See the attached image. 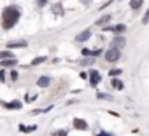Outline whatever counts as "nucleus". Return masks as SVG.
Returning <instances> with one entry per match:
<instances>
[{
	"instance_id": "19",
	"label": "nucleus",
	"mask_w": 149,
	"mask_h": 136,
	"mask_svg": "<svg viewBox=\"0 0 149 136\" xmlns=\"http://www.w3.org/2000/svg\"><path fill=\"white\" fill-rule=\"evenodd\" d=\"M97 98H102V100H112V96L104 94V93H97Z\"/></svg>"
},
{
	"instance_id": "10",
	"label": "nucleus",
	"mask_w": 149,
	"mask_h": 136,
	"mask_svg": "<svg viewBox=\"0 0 149 136\" xmlns=\"http://www.w3.org/2000/svg\"><path fill=\"white\" fill-rule=\"evenodd\" d=\"M49 82H51V80H49V77H40V79L37 80V84H39L40 87H47V86H49Z\"/></svg>"
},
{
	"instance_id": "25",
	"label": "nucleus",
	"mask_w": 149,
	"mask_h": 136,
	"mask_svg": "<svg viewBox=\"0 0 149 136\" xmlns=\"http://www.w3.org/2000/svg\"><path fill=\"white\" fill-rule=\"evenodd\" d=\"M97 136H112V134H107V133H97Z\"/></svg>"
},
{
	"instance_id": "23",
	"label": "nucleus",
	"mask_w": 149,
	"mask_h": 136,
	"mask_svg": "<svg viewBox=\"0 0 149 136\" xmlns=\"http://www.w3.org/2000/svg\"><path fill=\"white\" fill-rule=\"evenodd\" d=\"M142 23H149V9H147V12H146V16H144Z\"/></svg>"
},
{
	"instance_id": "3",
	"label": "nucleus",
	"mask_w": 149,
	"mask_h": 136,
	"mask_svg": "<svg viewBox=\"0 0 149 136\" xmlns=\"http://www.w3.org/2000/svg\"><path fill=\"white\" fill-rule=\"evenodd\" d=\"M0 103H2V106H6L7 110H19L21 108V101H18V100L9 101V103H6V101H0Z\"/></svg>"
},
{
	"instance_id": "7",
	"label": "nucleus",
	"mask_w": 149,
	"mask_h": 136,
	"mask_svg": "<svg viewBox=\"0 0 149 136\" xmlns=\"http://www.w3.org/2000/svg\"><path fill=\"white\" fill-rule=\"evenodd\" d=\"M90 35H91V32H90V30L81 32V33L77 35V42H84V40H88V38H90Z\"/></svg>"
},
{
	"instance_id": "2",
	"label": "nucleus",
	"mask_w": 149,
	"mask_h": 136,
	"mask_svg": "<svg viewBox=\"0 0 149 136\" xmlns=\"http://www.w3.org/2000/svg\"><path fill=\"white\" fill-rule=\"evenodd\" d=\"M105 59L111 61V63H112V61H118V59H119V49H118V47H111V49L105 52Z\"/></svg>"
},
{
	"instance_id": "9",
	"label": "nucleus",
	"mask_w": 149,
	"mask_h": 136,
	"mask_svg": "<svg viewBox=\"0 0 149 136\" xmlns=\"http://www.w3.org/2000/svg\"><path fill=\"white\" fill-rule=\"evenodd\" d=\"M142 4H144V0H130V7H132L133 11L140 9V7H142Z\"/></svg>"
},
{
	"instance_id": "15",
	"label": "nucleus",
	"mask_w": 149,
	"mask_h": 136,
	"mask_svg": "<svg viewBox=\"0 0 149 136\" xmlns=\"http://www.w3.org/2000/svg\"><path fill=\"white\" fill-rule=\"evenodd\" d=\"M19 131H23V133H32V131H35V126H19Z\"/></svg>"
},
{
	"instance_id": "20",
	"label": "nucleus",
	"mask_w": 149,
	"mask_h": 136,
	"mask_svg": "<svg viewBox=\"0 0 149 136\" xmlns=\"http://www.w3.org/2000/svg\"><path fill=\"white\" fill-rule=\"evenodd\" d=\"M53 136H67V131H65V129H60V131H56Z\"/></svg>"
},
{
	"instance_id": "1",
	"label": "nucleus",
	"mask_w": 149,
	"mask_h": 136,
	"mask_svg": "<svg viewBox=\"0 0 149 136\" xmlns=\"http://www.w3.org/2000/svg\"><path fill=\"white\" fill-rule=\"evenodd\" d=\"M19 16H21V12H19V9H18L16 5L6 7L4 12H2V26H4L6 30H11V28L19 21Z\"/></svg>"
},
{
	"instance_id": "11",
	"label": "nucleus",
	"mask_w": 149,
	"mask_h": 136,
	"mask_svg": "<svg viewBox=\"0 0 149 136\" xmlns=\"http://www.w3.org/2000/svg\"><path fill=\"white\" fill-rule=\"evenodd\" d=\"M16 63H18L16 58H7V59H4L0 65H2V66H11V65H16Z\"/></svg>"
},
{
	"instance_id": "12",
	"label": "nucleus",
	"mask_w": 149,
	"mask_h": 136,
	"mask_svg": "<svg viewBox=\"0 0 149 136\" xmlns=\"http://www.w3.org/2000/svg\"><path fill=\"white\" fill-rule=\"evenodd\" d=\"M105 30H111V32H125L126 26L125 25H118V26H107Z\"/></svg>"
},
{
	"instance_id": "24",
	"label": "nucleus",
	"mask_w": 149,
	"mask_h": 136,
	"mask_svg": "<svg viewBox=\"0 0 149 136\" xmlns=\"http://www.w3.org/2000/svg\"><path fill=\"white\" fill-rule=\"evenodd\" d=\"M11 79L16 80V79H18V73H16V72H11Z\"/></svg>"
},
{
	"instance_id": "18",
	"label": "nucleus",
	"mask_w": 149,
	"mask_h": 136,
	"mask_svg": "<svg viewBox=\"0 0 149 136\" xmlns=\"http://www.w3.org/2000/svg\"><path fill=\"white\" fill-rule=\"evenodd\" d=\"M53 12H54V14H63L61 5H60V4H58V5H54V7H53Z\"/></svg>"
},
{
	"instance_id": "17",
	"label": "nucleus",
	"mask_w": 149,
	"mask_h": 136,
	"mask_svg": "<svg viewBox=\"0 0 149 136\" xmlns=\"http://www.w3.org/2000/svg\"><path fill=\"white\" fill-rule=\"evenodd\" d=\"M0 58H4V59H7V58H14L9 51H4V52H0Z\"/></svg>"
},
{
	"instance_id": "16",
	"label": "nucleus",
	"mask_w": 149,
	"mask_h": 136,
	"mask_svg": "<svg viewBox=\"0 0 149 136\" xmlns=\"http://www.w3.org/2000/svg\"><path fill=\"white\" fill-rule=\"evenodd\" d=\"M109 19H111V14H105V16H104V18H100V19H98V21H97V25H104V23H107V21H109Z\"/></svg>"
},
{
	"instance_id": "22",
	"label": "nucleus",
	"mask_w": 149,
	"mask_h": 136,
	"mask_svg": "<svg viewBox=\"0 0 149 136\" xmlns=\"http://www.w3.org/2000/svg\"><path fill=\"white\" fill-rule=\"evenodd\" d=\"M35 4H37L39 7H44V5L47 4V0H35Z\"/></svg>"
},
{
	"instance_id": "14",
	"label": "nucleus",
	"mask_w": 149,
	"mask_h": 136,
	"mask_svg": "<svg viewBox=\"0 0 149 136\" xmlns=\"http://www.w3.org/2000/svg\"><path fill=\"white\" fill-rule=\"evenodd\" d=\"M111 84H112L116 89H123V82H121V80H118V79H112V80H111Z\"/></svg>"
},
{
	"instance_id": "13",
	"label": "nucleus",
	"mask_w": 149,
	"mask_h": 136,
	"mask_svg": "<svg viewBox=\"0 0 149 136\" xmlns=\"http://www.w3.org/2000/svg\"><path fill=\"white\" fill-rule=\"evenodd\" d=\"M46 61V56H39V58H35L33 61H32V66H37V65H40V63H44Z\"/></svg>"
},
{
	"instance_id": "21",
	"label": "nucleus",
	"mask_w": 149,
	"mask_h": 136,
	"mask_svg": "<svg viewBox=\"0 0 149 136\" xmlns=\"http://www.w3.org/2000/svg\"><path fill=\"white\" fill-rule=\"evenodd\" d=\"M109 73H111V77H118V75L121 73V70H118V68H116V70H111Z\"/></svg>"
},
{
	"instance_id": "4",
	"label": "nucleus",
	"mask_w": 149,
	"mask_h": 136,
	"mask_svg": "<svg viewBox=\"0 0 149 136\" xmlns=\"http://www.w3.org/2000/svg\"><path fill=\"white\" fill-rule=\"evenodd\" d=\"M74 127L79 131H86L88 129V122L84 119H74Z\"/></svg>"
},
{
	"instance_id": "5",
	"label": "nucleus",
	"mask_w": 149,
	"mask_h": 136,
	"mask_svg": "<svg viewBox=\"0 0 149 136\" xmlns=\"http://www.w3.org/2000/svg\"><path fill=\"white\" fill-rule=\"evenodd\" d=\"M125 44H126V40H125V37H121V35H118V37L112 38V47L121 49V47H125Z\"/></svg>"
},
{
	"instance_id": "8",
	"label": "nucleus",
	"mask_w": 149,
	"mask_h": 136,
	"mask_svg": "<svg viewBox=\"0 0 149 136\" xmlns=\"http://www.w3.org/2000/svg\"><path fill=\"white\" fill-rule=\"evenodd\" d=\"M9 49H18V47H26V42L25 40H19V42H9L7 44Z\"/></svg>"
},
{
	"instance_id": "6",
	"label": "nucleus",
	"mask_w": 149,
	"mask_h": 136,
	"mask_svg": "<svg viewBox=\"0 0 149 136\" xmlns=\"http://www.w3.org/2000/svg\"><path fill=\"white\" fill-rule=\"evenodd\" d=\"M100 80H102L100 73H98L97 70H91V72H90V82H91V86H97Z\"/></svg>"
}]
</instances>
